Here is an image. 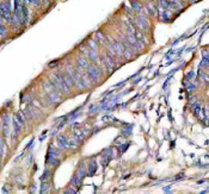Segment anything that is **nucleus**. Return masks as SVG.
Returning a JSON list of instances; mask_svg holds the SVG:
<instances>
[{"label": "nucleus", "mask_w": 209, "mask_h": 194, "mask_svg": "<svg viewBox=\"0 0 209 194\" xmlns=\"http://www.w3.org/2000/svg\"><path fill=\"white\" fill-rule=\"evenodd\" d=\"M5 143L3 139H0V157H3L5 155Z\"/></svg>", "instance_id": "nucleus-11"}, {"label": "nucleus", "mask_w": 209, "mask_h": 194, "mask_svg": "<svg viewBox=\"0 0 209 194\" xmlns=\"http://www.w3.org/2000/svg\"><path fill=\"white\" fill-rule=\"evenodd\" d=\"M78 63H79V67H81V68H84V69H86V68L89 67L87 61H86V57H84V56L79 57V60H78Z\"/></svg>", "instance_id": "nucleus-8"}, {"label": "nucleus", "mask_w": 209, "mask_h": 194, "mask_svg": "<svg viewBox=\"0 0 209 194\" xmlns=\"http://www.w3.org/2000/svg\"><path fill=\"white\" fill-rule=\"evenodd\" d=\"M41 192H42V193H47V192H49V185L43 183V185H42V188H41Z\"/></svg>", "instance_id": "nucleus-15"}, {"label": "nucleus", "mask_w": 209, "mask_h": 194, "mask_svg": "<svg viewBox=\"0 0 209 194\" xmlns=\"http://www.w3.org/2000/svg\"><path fill=\"white\" fill-rule=\"evenodd\" d=\"M87 44H89V47L91 48V50H97V42H96L94 39H90Z\"/></svg>", "instance_id": "nucleus-12"}, {"label": "nucleus", "mask_w": 209, "mask_h": 194, "mask_svg": "<svg viewBox=\"0 0 209 194\" xmlns=\"http://www.w3.org/2000/svg\"><path fill=\"white\" fill-rule=\"evenodd\" d=\"M11 5H8L6 3L0 4V17L4 18L5 20H11Z\"/></svg>", "instance_id": "nucleus-2"}, {"label": "nucleus", "mask_w": 209, "mask_h": 194, "mask_svg": "<svg viewBox=\"0 0 209 194\" xmlns=\"http://www.w3.org/2000/svg\"><path fill=\"white\" fill-rule=\"evenodd\" d=\"M102 61L105 63V67H108L109 72H112V69H114V67H115V62H114V60H112V57L111 56H105V57H103Z\"/></svg>", "instance_id": "nucleus-5"}, {"label": "nucleus", "mask_w": 209, "mask_h": 194, "mask_svg": "<svg viewBox=\"0 0 209 194\" xmlns=\"http://www.w3.org/2000/svg\"><path fill=\"white\" fill-rule=\"evenodd\" d=\"M23 117L20 116L19 113H17L14 114V117H13V129H14V135H19V132L23 128Z\"/></svg>", "instance_id": "nucleus-3"}, {"label": "nucleus", "mask_w": 209, "mask_h": 194, "mask_svg": "<svg viewBox=\"0 0 209 194\" xmlns=\"http://www.w3.org/2000/svg\"><path fill=\"white\" fill-rule=\"evenodd\" d=\"M87 55L91 57L92 61H97L98 60V55H97V52H96V50H89Z\"/></svg>", "instance_id": "nucleus-10"}, {"label": "nucleus", "mask_w": 209, "mask_h": 194, "mask_svg": "<svg viewBox=\"0 0 209 194\" xmlns=\"http://www.w3.org/2000/svg\"><path fill=\"white\" fill-rule=\"evenodd\" d=\"M133 8L135 11H137V12H140L141 11V5L139 4L137 1H133Z\"/></svg>", "instance_id": "nucleus-13"}, {"label": "nucleus", "mask_w": 209, "mask_h": 194, "mask_svg": "<svg viewBox=\"0 0 209 194\" xmlns=\"http://www.w3.org/2000/svg\"><path fill=\"white\" fill-rule=\"evenodd\" d=\"M1 121H3V134H4V137L8 138V137H10V135H11V132H10V126H11L10 116H8L7 113H4L3 118H1Z\"/></svg>", "instance_id": "nucleus-1"}, {"label": "nucleus", "mask_w": 209, "mask_h": 194, "mask_svg": "<svg viewBox=\"0 0 209 194\" xmlns=\"http://www.w3.org/2000/svg\"><path fill=\"white\" fill-rule=\"evenodd\" d=\"M57 139H59V142H60V145L62 147V148H67V147L69 145V144H68V139H67L65 136H60Z\"/></svg>", "instance_id": "nucleus-9"}, {"label": "nucleus", "mask_w": 209, "mask_h": 194, "mask_svg": "<svg viewBox=\"0 0 209 194\" xmlns=\"http://www.w3.org/2000/svg\"><path fill=\"white\" fill-rule=\"evenodd\" d=\"M147 7H148L150 13H151L152 16H154V17L158 16V11H156V7L153 5V3H152V1H148V5H147Z\"/></svg>", "instance_id": "nucleus-7"}, {"label": "nucleus", "mask_w": 209, "mask_h": 194, "mask_svg": "<svg viewBox=\"0 0 209 194\" xmlns=\"http://www.w3.org/2000/svg\"><path fill=\"white\" fill-rule=\"evenodd\" d=\"M86 69H87V74H89V76L91 77L92 81L98 80L99 76H100V69H99L98 67H96V66H89Z\"/></svg>", "instance_id": "nucleus-4"}, {"label": "nucleus", "mask_w": 209, "mask_h": 194, "mask_svg": "<svg viewBox=\"0 0 209 194\" xmlns=\"http://www.w3.org/2000/svg\"><path fill=\"white\" fill-rule=\"evenodd\" d=\"M195 113H196V116H197V117H199V113L202 114V109L199 107V105H198V104H196V105H195Z\"/></svg>", "instance_id": "nucleus-14"}, {"label": "nucleus", "mask_w": 209, "mask_h": 194, "mask_svg": "<svg viewBox=\"0 0 209 194\" xmlns=\"http://www.w3.org/2000/svg\"><path fill=\"white\" fill-rule=\"evenodd\" d=\"M6 33H7V30L5 29V26L3 24H0V35H1V36H6Z\"/></svg>", "instance_id": "nucleus-16"}, {"label": "nucleus", "mask_w": 209, "mask_h": 194, "mask_svg": "<svg viewBox=\"0 0 209 194\" xmlns=\"http://www.w3.org/2000/svg\"><path fill=\"white\" fill-rule=\"evenodd\" d=\"M94 41L96 42H99V43H105V41H107V38H105V36L102 33V32H96V38H94Z\"/></svg>", "instance_id": "nucleus-6"}]
</instances>
